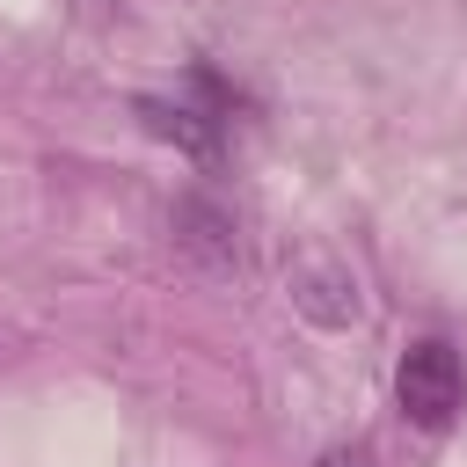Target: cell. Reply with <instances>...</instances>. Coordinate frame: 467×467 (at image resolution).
Here are the masks:
<instances>
[{"label":"cell","mask_w":467,"mask_h":467,"mask_svg":"<svg viewBox=\"0 0 467 467\" xmlns=\"http://www.w3.org/2000/svg\"><path fill=\"white\" fill-rule=\"evenodd\" d=\"M131 109H139V124H146L153 139L182 146L190 161H219V117H212V109H197V102H168V95H139Z\"/></svg>","instance_id":"3957f363"},{"label":"cell","mask_w":467,"mask_h":467,"mask_svg":"<svg viewBox=\"0 0 467 467\" xmlns=\"http://www.w3.org/2000/svg\"><path fill=\"white\" fill-rule=\"evenodd\" d=\"M292 299H299V306H306L314 321H328V328L358 314V285H350V277H343L336 263H306V270L292 277Z\"/></svg>","instance_id":"277c9868"},{"label":"cell","mask_w":467,"mask_h":467,"mask_svg":"<svg viewBox=\"0 0 467 467\" xmlns=\"http://www.w3.org/2000/svg\"><path fill=\"white\" fill-rule=\"evenodd\" d=\"M168 226H175V248L182 255H197L204 270H241V241H234V219H226V204L219 197H204V190H190V197H175V212H168Z\"/></svg>","instance_id":"7a4b0ae2"},{"label":"cell","mask_w":467,"mask_h":467,"mask_svg":"<svg viewBox=\"0 0 467 467\" xmlns=\"http://www.w3.org/2000/svg\"><path fill=\"white\" fill-rule=\"evenodd\" d=\"M321 467H372V460H365V452H328Z\"/></svg>","instance_id":"5b68a950"},{"label":"cell","mask_w":467,"mask_h":467,"mask_svg":"<svg viewBox=\"0 0 467 467\" xmlns=\"http://www.w3.org/2000/svg\"><path fill=\"white\" fill-rule=\"evenodd\" d=\"M460 394H467V372H460V350L445 336H416L394 365V401L416 431H445L460 416Z\"/></svg>","instance_id":"6da1fadb"}]
</instances>
